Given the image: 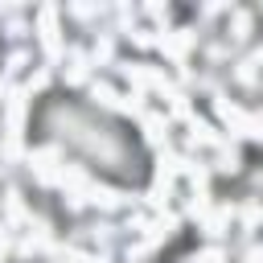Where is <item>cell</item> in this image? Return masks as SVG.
Masks as SVG:
<instances>
[{"mask_svg":"<svg viewBox=\"0 0 263 263\" xmlns=\"http://www.w3.org/2000/svg\"><path fill=\"white\" fill-rule=\"evenodd\" d=\"M37 140H53L70 148L86 168L115 185H144L148 181V152L132 123L82 103L78 95H45L29 119Z\"/></svg>","mask_w":263,"mask_h":263,"instance_id":"cell-1","label":"cell"}]
</instances>
